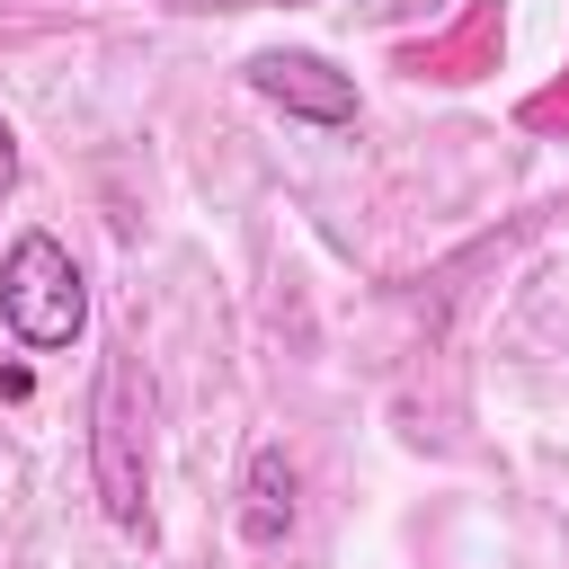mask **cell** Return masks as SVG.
<instances>
[{
	"mask_svg": "<svg viewBox=\"0 0 569 569\" xmlns=\"http://www.w3.org/2000/svg\"><path fill=\"white\" fill-rule=\"evenodd\" d=\"M89 480L116 533H151V471H142V382H133V347H116L98 365L89 391Z\"/></svg>",
	"mask_w": 569,
	"mask_h": 569,
	"instance_id": "obj_2",
	"label": "cell"
},
{
	"mask_svg": "<svg viewBox=\"0 0 569 569\" xmlns=\"http://www.w3.org/2000/svg\"><path fill=\"white\" fill-rule=\"evenodd\" d=\"M293 462H284V445H258L249 453V471H240V542H258V551H276L284 533H293Z\"/></svg>",
	"mask_w": 569,
	"mask_h": 569,
	"instance_id": "obj_4",
	"label": "cell"
},
{
	"mask_svg": "<svg viewBox=\"0 0 569 569\" xmlns=\"http://www.w3.org/2000/svg\"><path fill=\"white\" fill-rule=\"evenodd\" d=\"M18 196V133H9V116H0V204Z\"/></svg>",
	"mask_w": 569,
	"mask_h": 569,
	"instance_id": "obj_5",
	"label": "cell"
},
{
	"mask_svg": "<svg viewBox=\"0 0 569 569\" xmlns=\"http://www.w3.org/2000/svg\"><path fill=\"white\" fill-rule=\"evenodd\" d=\"M0 320L18 347L36 356H62L80 329H89V284H80V258L53 240V231H18L0 249Z\"/></svg>",
	"mask_w": 569,
	"mask_h": 569,
	"instance_id": "obj_1",
	"label": "cell"
},
{
	"mask_svg": "<svg viewBox=\"0 0 569 569\" xmlns=\"http://www.w3.org/2000/svg\"><path fill=\"white\" fill-rule=\"evenodd\" d=\"M249 89H258L267 107L302 116V124H356V80H347L338 62H320V53H302V44L258 53V62H249Z\"/></svg>",
	"mask_w": 569,
	"mask_h": 569,
	"instance_id": "obj_3",
	"label": "cell"
}]
</instances>
